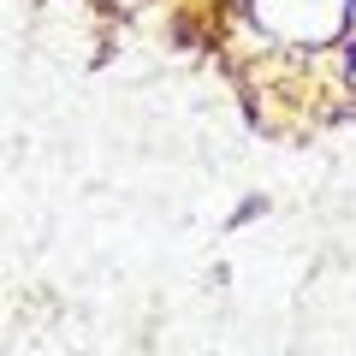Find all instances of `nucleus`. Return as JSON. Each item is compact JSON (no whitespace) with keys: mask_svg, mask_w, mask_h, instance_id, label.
Masks as SVG:
<instances>
[{"mask_svg":"<svg viewBox=\"0 0 356 356\" xmlns=\"http://www.w3.org/2000/svg\"><path fill=\"white\" fill-rule=\"evenodd\" d=\"M238 18L285 54H321V48H344L356 24V0H232Z\"/></svg>","mask_w":356,"mask_h":356,"instance_id":"nucleus-1","label":"nucleus"},{"mask_svg":"<svg viewBox=\"0 0 356 356\" xmlns=\"http://www.w3.org/2000/svg\"><path fill=\"white\" fill-rule=\"evenodd\" d=\"M214 6H220V0H214Z\"/></svg>","mask_w":356,"mask_h":356,"instance_id":"nucleus-2","label":"nucleus"}]
</instances>
